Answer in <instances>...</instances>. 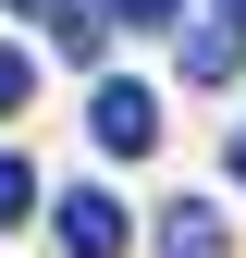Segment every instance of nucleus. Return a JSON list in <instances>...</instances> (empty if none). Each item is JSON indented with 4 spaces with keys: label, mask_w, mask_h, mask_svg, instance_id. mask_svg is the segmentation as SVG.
<instances>
[{
    "label": "nucleus",
    "mask_w": 246,
    "mask_h": 258,
    "mask_svg": "<svg viewBox=\"0 0 246 258\" xmlns=\"http://www.w3.org/2000/svg\"><path fill=\"white\" fill-rule=\"evenodd\" d=\"M25 99H37V61H25V49H0V111H25Z\"/></svg>",
    "instance_id": "nucleus-7"
},
{
    "label": "nucleus",
    "mask_w": 246,
    "mask_h": 258,
    "mask_svg": "<svg viewBox=\"0 0 246 258\" xmlns=\"http://www.w3.org/2000/svg\"><path fill=\"white\" fill-rule=\"evenodd\" d=\"M13 221H37V172H25V160L0 148V234H13Z\"/></svg>",
    "instance_id": "nucleus-6"
},
{
    "label": "nucleus",
    "mask_w": 246,
    "mask_h": 258,
    "mask_svg": "<svg viewBox=\"0 0 246 258\" xmlns=\"http://www.w3.org/2000/svg\"><path fill=\"white\" fill-rule=\"evenodd\" d=\"M49 221H61V246H74V258H123V246H136V221H123V209L99 197V184H74V197H49Z\"/></svg>",
    "instance_id": "nucleus-2"
},
{
    "label": "nucleus",
    "mask_w": 246,
    "mask_h": 258,
    "mask_svg": "<svg viewBox=\"0 0 246 258\" xmlns=\"http://www.w3.org/2000/svg\"><path fill=\"white\" fill-rule=\"evenodd\" d=\"M222 13H246V0H222Z\"/></svg>",
    "instance_id": "nucleus-10"
},
{
    "label": "nucleus",
    "mask_w": 246,
    "mask_h": 258,
    "mask_svg": "<svg viewBox=\"0 0 246 258\" xmlns=\"http://www.w3.org/2000/svg\"><path fill=\"white\" fill-rule=\"evenodd\" d=\"M86 136H99L111 160H148V148H160V99H148L136 74H111L99 99H86Z\"/></svg>",
    "instance_id": "nucleus-1"
},
{
    "label": "nucleus",
    "mask_w": 246,
    "mask_h": 258,
    "mask_svg": "<svg viewBox=\"0 0 246 258\" xmlns=\"http://www.w3.org/2000/svg\"><path fill=\"white\" fill-rule=\"evenodd\" d=\"M160 258H234L222 209H209V197H172V209H160Z\"/></svg>",
    "instance_id": "nucleus-4"
},
{
    "label": "nucleus",
    "mask_w": 246,
    "mask_h": 258,
    "mask_svg": "<svg viewBox=\"0 0 246 258\" xmlns=\"http://www.w3.org/2000/svg\"><path fill=\"white\" fill-rule=\"evenodd\" d=\"M111 13H123V25H172V0H111Z\"/></svg>",
    "instance_id": "nucleus-8"
},
{
    "label": "nucleus",
    "mask_w": 246,
    "mask_h": 258,
    "mask_svg": "<svg viewBox=\"0 0 246 258\" xmlns=\"http://www.w3.org/2000/svg\"><path fill=\"white\" fill-rule=\"evenodd\" d=\"M234 184H246V136H234Z\"/></svg>",
    "instance_id": "nucleus-9"
},
{
    "label": "nucleus",
    "mask_w": 246,
    "mask_h": 258,
    "mask_svg": "<svg viewBox=\"0 0 246 258\" xmlns=\"http://www.w3.org/2000/svg\"><path fill=\"white\" fill-rule=\"evenodd\" d=\"M13 13H25V25H49L74 61H99V49H111V25H123L111 0H13Z\"/></svg>",
    "instance_id": "nucleus-3"
},
{
    "label": "nucleus",
    "mask_w": 246,
    "mask_h": 258,
    "mask_svg": "<svg viewBox=\"0 0 246 258\" xmlns=\"http://www.w3.org/2000/svg\"><path fill=\"white\" fill-rule=\"evenodd\" d=\"M234 61H246V13H234V25H197V37H184V86H234Z\"/></svg>",
    "instance_id": "nucleus-5"
}]
</instances>
